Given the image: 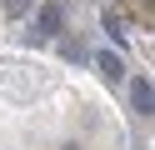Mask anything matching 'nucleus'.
I'll return each mask as SVG.
<instances>
[{"instance_id": "nucleus-2", "label": "nucleus", "mask_w": 155, "mask_h": 150, "mask_svg": "<svg viewBox=\"0 0 155 150\" xmlns=\"http://www.w3.org/2000/svg\"><path fill=\"white\" fill-rule=\"evenodd\" d=\"M95 75H100L105 85H120L125 80V60L115 55V50H100V55H95Z\"/></svg>"}, {"instance_id": "nucleus-4", "label": "nucleus", "mask_w": 155, "mask_h": 150, "mask_svg": "<svg viewBox=\"0 0 155 150\" xmlns=\"http://www.w3.org/2000/svg\"><path fill=\"white\" fill-rule=\"evenodd\" d=\"M30 5H35V0H5V15H10V20H20Z\"/></svg>"}, {"instance_id": "nucleus-1", "label": "nucleus", "mask_w": 155, "mask_h": 150, "mask_svg": "<svg viewBox=\"0 0 155 150\" xmlns=\"http://www.w3.org/2000/svg\"><path fill=\"white\" fill-rule=\"evenodd\" d=\"M60 25H65V10L55 5V0H50V5H40V20H35V40H55V35H60Z\"/></svg>"}, {"instance_id": "nucleus-3", "label": "nucleus", "mask_w": 155, "mask_h": 150, "mask_svg": "<svg viewBox=\"0 0 155 150\" xmlns=\"http://www.w3.org/2000/svg\"><path fill=\"white\" fill-rule=\"evenodd\" d=\"M130 105H135V115H150V110H155V85L145 75L130 80Z\"/></svg>"}, {"instance_id": "nucleus-5", "label": "nucleus", "mask_w": 155, "mask_h": 150, "mask_svg": "<svg viewBox=\"0 0 155 150\" xmlns=\"http://www.w3.org/2000/svg\"><path fill=\"white\" fill-rule=\"evenodd\" d=\"M105 30H110V35H115V40H125V20H120V15H115V10H110V15H105Z\"/></svg>"}, {"instance_id": "nucleus-6", "label": "nucleus", "mask_w": 155, "mask_h": 150, "mask_svg": "<svg viewBox=\"0 0 155 150\" xmlns=\"http://www.w3.org/2000/svg\"><path fill=\"white\" fill-rule=\"evenodd\" d=\"M65 150H75V145H65Z\"/></svg>"}]
</instances>
